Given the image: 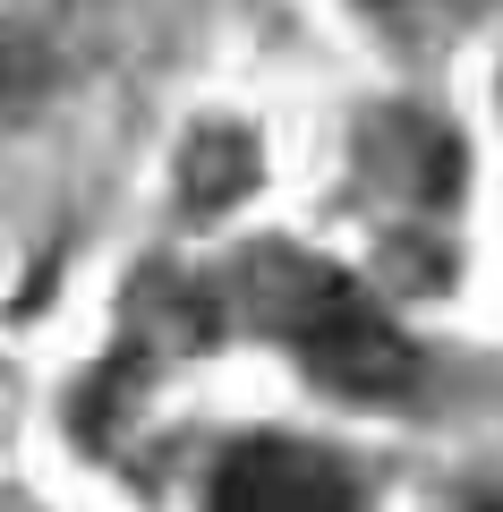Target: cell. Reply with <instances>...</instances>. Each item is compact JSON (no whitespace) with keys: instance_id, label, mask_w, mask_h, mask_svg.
<instances>
[{"instance_id":"cell-1","label":"cell","mask_w":503,"mask_h":512,"mask_svg":"<svg viewBox=\"0 0 503 512\" xmlns=\"http://www.w3.org/2000/svg\"><path fill=\"white\" fill-rule=\"evenodd\" d=\"M273 325L290 333L307 367L350 402H401L418 384V350L401 342V325L359 291L350 274H316V265H282V299Z\"/></svg>"},{"instance_id":"cell-2","label":"cell","mask_w":503,"mask_h":512,"mask_svg":"<svg viewBox=\"0 0 503 512\" xmlns=\"http://www.w3.org/2000/svg\"><path fill=\"white\" fill-rule=\"evenodd\" d=\"M205 512H359V487L316 444H239L214 470Z\"/></svg>"},{"instance_id":"cell-3","label":"cell","mask_w":503,"mask_h":512,"mask_svg":"<svg viewBox=\"0 0 503 512\" xmlns=\"http://www.w3.org/2000/svg\"><path fill=\"white\" fill-rule=\"evenodd\" d=\"M248 180H256V146L239 137V128H214V137H197V154H188V205H197V214L231 205Z\"/></svg>"},{"instance_id":"cell-4","label":"cell","mask_w":503,"mask_h":512,"mask_svg":"<svg viewBox=\"0 0 503 512\" xmlns=\"http://www.w3.org/2000/svg\"><path fill=\"white\" fill-rule=\"evenodd\" d=\"M26 86H35V52L26 43H0V103H18Z\"/></svg>"}]
</instances>
